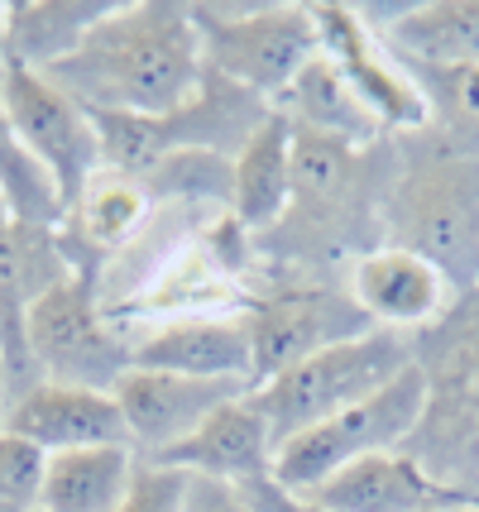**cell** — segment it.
Masks as SVG:
<instances>
[{"mask_svg": "<svg viewBox=\"0 0 479 512\" xmlns=\"http://www.w3.org/2000/svg\"><path fill=\"white\" fill-rule=\"evenodd\" d=\"M92 115L159 120L183 111L206 77L192 0H125L111 5L68 58L44 67Z\"/></svg>", "mask_w": 479, "mask_h": 512, "instance_id": "obj_1", "label": "cell"}, {"mask_svg": "<svg viewBox=\"0 0 479 512\" xmlns=\"http://www.w3.org/2000/svg\"><path fill=\"white\" fill-rule=\"evenodd\" d=\"M384 245L412 249L460 292L479 288V139L436 125L393 134Z\"/></svg>", "mask_w": 479, "mask_h": 512, "instance_id": "obj_2", "label": "cell"}, {"mask_svg": "<svg viewBox=\"0 0 479 512\" xmlns=\"http://www.w3.org/2000/svg\"><path fill=\"white\" fill-rule=\"evenodd\" d=\"M412 364H417V355H412L408 335L393 331L350 335L341 345H326L317 355H307L302 364L274 374L269 383H259L254 388V407L264 412V422L274 431V446H288L293 436L312 431L317 422L374 398L379 388H388Z\"/></svg>", "mask_w": 479, "mask_h": 512, "instance_id": "obj_3", "label": "cell"}, {"mask_svg": "<svg viewBox=\"0 0 479 512\" xmlns=\"http://www.w3.org/2000/svg\"><path fill=\"white\" fill-rule=\"evenodd\" d=\"M29 355L39 383L111 393L135 369V335L111 316L92 273L72 268L29 312Z\"/></svg>", "mask_w": 479, "mask_h": 512, "instance_id": "obj_4", "label": "cell"}, {"mask_svg": "<svg viewBox=\"0 0 479 512\" xmlns=\"http://www.w3.org/2000/svg\"><path fill=\"white\" fill-rule=\"evenodd\" d=\"M427 402H432L427 374H422V364H412L388 388H379L374 398L355 402V407L317 422L312 431L293 436L288 446H278L274 484H283L288 493H307L326 484L336 469L355 465L365 455L408 450L422 417H427Z\"/></svg>", "mask_w": 479, "mask_h": 512, "instance_id": "obj_5", "label": "cell"}, {"mask_svg": "<svg viewBox=\"0 0 479 512\" xmlns=\"http://www.w3.org/2000/svg\"><path fill=\"white\" fill-rule=\"evenodd\" d=\"M192 20L202 34L206 67L269 106L321 53L312 5H192Z\"/></svg>", "mask_w": 479, "mask_h": 512, "instance_id": "obj_6", "label": "cell"}, {"mask_svg": "<svg viewBox=\"0 0 479 512\" xmlns=\"http://www.w3.org/2000/svg\"><path fill=\"white\" fill-rule=\"evenodd\" d=\"M0 101H5V115L24 139V149L39 158V168L53 178L58 201L68 211L72 201L87 192V182L106 168L92 111L77 106L68 91L53 87L44 72L20 63L0 67Z\"/></svg>", "mask_w": 479, "mask_h": 512, "instance_id": "obj_7", "label": "cell"}, {"mask_svg": "<svg viewBox=\"0 0 479 512\" xmlns=\"http://www.w3.org/2000/svg\"><path fill=\"white\" fill-rule=\"evenodd\" d=\"M245 316H250L254 340V388L326 345L374 331L365 312L355 307L350 288H336V283H274L269 292L250 297Z\"/></svg>", "mask_w": 479, "mask_h": 512, "instance_id": "obj_8", "label": "cell"}, {"mask_svg": "<svg viewBox=\"0 0 479 512\" xmlns=\"http://www.w3.org/2000/svg\"><path fill=\"white\" fill-rule=\"evenodd\" d=\"M312 20H317L321 58L336 63V72L360 91V101L384 120L388 134H412L432 120L417 82L408 77V67L384 48L374 24L360 15V5L321 0V5H312Z\"/></svg>", "mask_w": 479, "mask_h": 512, "instance_id": "obj_9", "label": "cell"}, {"mask_svg": "<svg viewBox=\"0 0 479 512\" xmlns=\"http://www.w3.org/2000/svg\"><path fill=\"white\" fill-rule=\"evenodd\" d=\"M72 273V259L58 230H34V225H0V364L10 398L29 393L34 355H29V312L53 283H63Z\"/></svg>", "mask_w": 479, "mask_h": 512, "instance_id": "obj_10", "label": "cell"}, {"mask_svg": "<svg viewBox=\"0 0 479 512\" xmlns=\"http://www.w3.org/2000/svg\"><path fill=\"white\" fill-rule=\"evenodd\" d=\"M111 393H115L120 417H125L135 460H159L163 450H173L178 441H187L211 412H221L226 402L245 398L254 388L250 383L163 374V369H130Z\"/></svg>", "mask_w": 479, "mask_h": 512, "instance_id": "obj_11", "label": "cell"}, {"mask_svg": "<svg viewBox=\"0 0 479 512\" xmlns=\"http://www.w3.org/2000/svg\"><path fill=\"white\" fill-rule=\"evenodd\" d=\"M345 288L374 331H393L408 340L432 331L456 302V288L446 283L441 268L398 245H379L360 254L345 273Z\"/></svg>", "mask_w": 479, "mask_h": 512, "instance_id": "obj_12", "label": "cell"}, {"mask_svg": "<svg viewBox=\"0 0 479 512\" xmlns=\"http://www.w3.org/2000/svg\"><path fill=\"white\" fill-rule=\"evenodd\" d=\"M135 369H163L187 379H221L254 388V340L245 312L178 316L135 331Z\"/></svg>", "mask_w": 479, "mask_h": 512, "instance_id": "obj_13", "label": "cell"}, {"mask_svg": "<svg viewBox=\"0 0 479 512\" xmlns=\"http://www.w3.org/2000/svg\"><path fill=\"white\" fill-rule=\"evenodd\" d=\"M5 436H20L39 455L92 446H130L125 417L115 393L101 388H72V383H34L29 393L10 398L5 407Z\"/></svg>", "mask_w": 479, "mask_h": 512, "instance_id": "obj_14", "label": "cell"}, {"mask_svg": "<svg viewBox=\"0 0 479 512\" xmlns=\"http://www.w3.org/2000/svg\"><path fill=\"white\" fill-rule=\"evenodd\" d=\"M274 455V431L254 407V393H245V398L226 402L221 412H211L187 441L163 450L154 465L202 474V479H226V484H254L274 474Z\"/></svg>", "mask_w": 479, "mask_h": 512, "instance_id": "obj_15", "label": "cell"}, {"mask_svg": "<svg viewBox=\"0 0 479 512\" xmlns=\"http://www.w3.org/2000/svg\"><path fill=\"white\" fill-rule=\"evenodd\" d=\"M307 498L326 512H432L470 493L441 484L408 450H384V455H365L355 465L336 469L326 484L307 489Z\"/></svg>", "mask_w": 479, "mask_h": 512, "instance_id": "obj_16", "label": "cell"}, {"mask_svg": "<svg viewBox=\"0 0 479 512\" xmlns=\"http://www.w3.org/2000/svg\"><path fill=\"white\" fill-rule=\"evenodd\" d=\"M149 216H154V197L144 192V182L101 168V173L87 182V192L63 211L58 240L68 249L72 268L92 273L96 283H101L106 259H111L115 249L135 245V235L149 225Z\"/></svg>", "mask_w": 479, "mask_h": 512, "instance_id": "obj_17", "label": "cell"}, {"mask_svg": "<svg viewBox=\"0 0 479 512\" xmlns=\"http://www.w3.org/2000/svg\"><path fill=\"white\" fill-rule=\"evenodd\" d=\"M360 15L403 67H475L479 63V0H427L393 15Z\"/></svg>", "mask_w": 479, "mask_h": 512, "instance_id": "obj_18", "label": "cell"}, {"mask_svg": "<svg viewBox=\"0 0 479 512\" xmlns=\"http://www.w3.org/2000/svg\"><path fill=\"white\" fill-rule=\"evenodd\" d=\"M293 206V125L274 111L250 144L230 158V216L254 240H264Z\"/></svg>", "mask_w": 479, "mask_h": 512, "instance_id": "obj_19", "label": "cell"}, {"mask_svg": "<svg viewBox=\"0 0 479 512\" xmlns=\"http://www.w3.org/2000/svg\"><path fill=\"white\" fill-rule=\"evenodd\" d=\"M274 111L288 115V125L297 134H317V139H331L345 149H379L384 139H393L384 130V120L360 101V91L321 53L297 72V82L274 101Z\"/></svg>", "mask_w": 479, "mask_h": 512, "instance_id": "obj_20", "label": "cell"}, {"mask_svg": "<svg viewBox=\"0 0 479 512\" xmlns=\"http://www.w3.org/2000/svg\"><path fill=\"white\" fill-rule=\"evenodd\" d=\"M135 450L130 446H92L63 450L44 460V493L39 512H115L135 479Z\"/></svg>", "mask_w": 479, "mask_h": 512, "instance_id": "obj_21", "label": "cell"}, {"mask_svg": "<svg viewBox=\"0 0 479 512\" xmlns=\"http://www.w3.org/2000/svg\"><path fill=\"white\" fill-rule=\"evenodd\" d=\"M106 0H15L5 5V63L44 72L92 34Z\"/></svg>", "mask_w": 479, "mask_h": 512, "instance_id": "obj_22", "label": "cell"}, {"mask_svg": "<svg viewBox=\"0 0 479 512\" xmlns=\"http://www.w3.org/2000/svg\"><path fill=\"white\" fill-rule=\"evenodd\" d=\"M412 355L436 402L479 398V288L460 292L451 312L412 340Z\"/></svg>", "mask_w": 479, "mask_h": 512, "instance_id": "obj_23", "label": "cell"}, {"mask_svg": "<svg viewBox=\"0 0 479 512\" xmlns=\"http://www.w3.org/2000/svg\"><path fill=\"white\" fill-rule=\"evenodd\" d=\"M0 201H5L15 225H34V230H58L63 225L58 187L39 168V158L24 149V139L5 115V101H0Z\"/></svg>", "mask_w": 479, "mask_h": 512, "instance_id": "obj_24", "label": "cell"}, {"mask_svg": "<svg viewBox=\"0 0 479 512\" xmlns=\"http://www.w3.org/2000/svg\"><path fill=\"white\" fill-rule=\"evenodd\" d=\"M427 101V125L460 139H479V63L475 67H408Z\"/></svg>", "mask_w": 479, "mask_h": 512, "instance_id": "obj_25", "label": "cell"}, {"mask_svg": "<svg viewBox=\"0 0 479 512\" xmlns=\"http://www.w3.org/2000/svg\"><path fill=\"white\" fill-rule=\"evenodd\" d=\"M44 460L39 450L0 431V512H39L44 493Z\"/></svg>", "mask_w": 479, "mask_h": 512, "instance_id": "obj_26", "label": "cell"}, {"mask_svg": "<svg viewBox=\"0 0 479 512\" xmlns=\"http://www.w3.org/2000/svg\"><path fill=\"white\" fill-rule=\"evenodd\" d=\"M187 503V474L183 469L154 465V460H139L135 479L120 498L115 512H183Z\"/></svg>", "mask_w": 479, "mask_h": 512, "instance_id": "obj_27", "label": "cell"}, {"mask_svg": "<svg viewBox=\"0 0 479 512\" xmlns=\"http://www.w3.org/2000/svg\"><path fill=\"white\" fill-rule=\"evenodd\" d=\"M183 512H259L245 484H226V479H202L187 474V503Z\"/></svg>", "mask_w": 479, "mask_h": 512, "instance_id": "obj_28", "label": "cell"}, {"mask_svg": "<svg viewBox=\"0 0 479 512\" xmlns=\"http://www.w3.org/2000/svg\"><path fill=\"white\" fill-rule=\"evenodd\" d=\"M245 493L254 498V508H259V512H326V508H317L307 493H288L283 484H274V474H269V479H254V484H245Z\"/></svg>", "mask_w": 479, "mask_h": 512, "instance_id": "obj_29", "label": "cell"}, {"mask_svg": "<svg viewBox=\"0 0 479 512\" xmlns=\"http://www.w3.org/2000/svg\"><path fill=\"white\" fill-rule=\"evenodd\" d=\"M432 512H479V498H460V503H441Z\"/></svg>", "mask_w": 479, "mask_h": 512, "instance_id": "obj_30", "label": "cell"}, {"mask_svg": "<svg viewBox=\"0 0 479 512\" xmlns=\"http://www.w3.org/2000/svg\"><path fill=\"white\" fill-rule=\"evenodd\" d=\"M5 407H10V383H5V364H0V431H5Z\"/></svg>", "mask_w": 479, "mask_h": 512, "instance_id": "obj_31", "label": "cell"}, {"mask_svg": "<svg viewBox=\"0 0 479 512\" xmlns=\"http://www.w3.org/2000/svg\"><path fill=\"white\" fill-rule=\"evenodd\" d=\"M0 67H5V0H0Z\"/></svg>", "mask_w": 479, "mask_h": 512, "instance_id": "obj_32", "label": "cell"}, {"mask_svg": "<svg viewBox=\"0 0 479 512\" xmlns=\"http://www.w3.org/2000/svg\"><path fill=\"white\" fill-rule=\"evenodd\" d=\"M0 225H10V211H5V201H0Z\"/></svg>", "mask_w": 479, "mask_h": 512, "instance_id": "obj_33", "label": "cell"}]
</instances>
